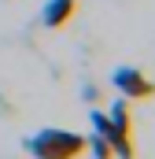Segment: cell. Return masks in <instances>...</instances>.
I'll return each mask as SVG.
<instances>
[{"instance_id": "4", "label": "cell", "mask_w": 155, "mask_h": 159, "mask_svg": "<svg viewBox=\"0 0 155 159\" xmlns=\"http://www.w3.org/2000/svg\"><path fill=\"white\" fill-rule=\"evenodd\" d=\"M74 11H78V0H48L41 7V22L48 30H59V26H67L74 19Z\"/></svg>"}, {"instance_id": "1", "label": "cell", "mask_w": 155, "mask_h": 159, "mask_svg": "<svg viewBox=\"0 0 155 159\" xmlns=\"http://www.w3.org/2000/svg\"><path fill=\"white\" fill-rule=\"evenodd\" d=\"M26 152L33 159H78L85 152V137L81 133H70V129H55V126H44L33 137L22 141Z\"/></svg>"}, {"instance_id": "3", "label": "cell", "mask_w": 155, "mask_h": 159, "mask_svg": "<svg viewBox=\"0 0 155 159\" xmlns=\"http://www.w3.org/2000/svg\"><path fill=\"white\" fill-rule=\"evenodd\" d=\"M111 85L126 100H152L155 96V81L144 78V70H137V67H115L111 70Z\"/></svg>"}, {"instance_id": "5", "label": "cell", "mask_w": 155, "mask_h": 159, "mask_svg": "<svg viewBox=\"0 0 155 159\" xmlns=\"http://www.w3.org/2000/svg\"><path fill=\"white\" fill-rule=\"evenodd\" d=\"M85 152H92L96 159H115V152H111V144L96 133V137H85Z\"/></svg>"}, {"instance_id": "2", "label": "cell", "mask_w": 155, "mask_h": 159, "mask_svg": "<svg viewBox=\"0 0 155 159\" xmlns=\"http://www.w3.org/2000/svg\"><path fill=\"white\" fill-rule=\"evenodd\" d=\"M111 129H107V144H111V152H115V159H133V126H129V104L122 100V104H115L111 107Z\"/></svg>"}]
</instances>
